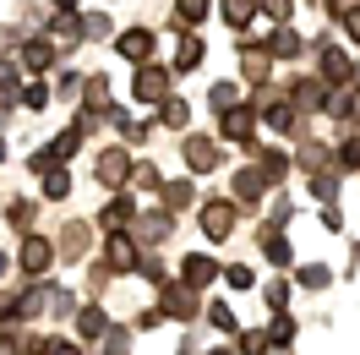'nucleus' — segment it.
I'll list each match as a JSON object with an SVG mask.
<instances>
[{"mask_svg":"<svg viewBox=\"0 0 360 355\" xmlns=\"http://www.w3.org/2000/svg\"><path fill=\"white\" fill-rule=\"evenodd\" d=\"M202 230L213 235V241H224L229 230H235V202H207L202 208Z\"/></svg>","mask_w":360,"mask_h":355,"instance_id":"obj_1","label":"nucleus"},{"mask_svg":"<svg viewBox=\"0 0 360 355\" xmlns=\"http://www.w3.org/2000/svg\"><path fill=\"white\" fill-rule=\"evenodd\" d=\"M120 55H126V61H148V55H153V33H142V27H136V33H120Z\"/></svg>","mask_w":360,"mask_h":355,"instance_id":"obj_2","label":"nucleus"},{"mask_svg":"<svg viewBox=\"0 0 360 355\" xmlns=\"http://www.w3.org/2000/svg\"><path fill=\"white\" fill-rule=\"evenodd\" d=\"M164 82H169V77H164V71H142V77H136V99H148V104H153V99H164Z\"/></svg>","mask_w":360,"mask_h":355,"instance_id":"obj_3","label":"nucleus"},{"mask_svg":"<svg viewBox=\"0 0 360 355\" xmlns=\"http://www.w3.org/2000/svg\"><path fill=\"white\" fill-rule=\"evenodd\" d=\"M22 263H27V273H44V263H49V241H39V235H33V241L22 246Z\"/></svg>","mask_w":360,"mask_h":355,"instance_id":"obj_4","label":"nucleus"},{"mask_svg":"<svg viewBox=\"0 0 360 355\" xmlns=\"http://www.w3.org/2000/svg\"><path fill=\"white\" fill-rule=\"evenodd\" d=\"M224 132H229V137H235V142H240V137H246V132H251V110H240V104H235V110H229V115H224Z\"/></svg>","mask_w":360,"mask_h":355,"instance_id":"obj_5","label":"nucleus"},{"mask_svg":"<svg viewBox=\"0 0 360 355\" xmlns=\"http://www.w3.org/2000/svg\"><path fill=\"white\" fill-rule=\"evenodd\" d=\"M213 279V263L207 257H186V285H207Z\"/></svg>","mask_w":360,"mask_h":355,"instance_id":"obj_6","label":"nucleus"},{"mask_svg":"<svg viewBox=\"0 0 360 355\" xmlns=\"http://www.w3.org/2000/svg\"><path fill=\"white\" fill-rule=\"evenodd\" d=\"M110 263H115V268H131V263H136V251H131V241H126V235H115V241H110Z\"/></svg>","mask_w":360,"mask_h":355,"instance_id":"obj_7","label":"nucleus"},{"mask_svg":"<svg viewBox=\"0 0 360 355\" xmlns=\"http://www.w3.org/2000/svg\"><path fill=\"white\" fill-rule=\"evenodd\" d=\"M197 61H202V44H197V39H180V55H175V66H180V71H191Z\"/></svg>","mask_w":360,"mask_h":355,"instance_id":"obj_8","label":"nucleus"},{"mask_svg":"<svg viewBox=\"0 0 360 355\" xmlns=\"http://www.w3.org/2000/svg\"><path fill=\"white\" fill-rule=\"evenodd\" d=\"M98 170L110 175V186H120V175H126V154H104V158H98Z\"/></svg>","mask_w":360,"mask_h":355,"instance_id":"obj_9","label":"nucleus"},{"mask_svg":"<svg viewBox=\"0 0 360 355\" xmlns=\"http://www.w3.org/2000/svg\"><path fill=\"white\" fill-rule=\"evenodd\" d=\"M224 17H229L235 27H246V23H251V0H224Z\"/></svg>","mask_w":360,"mask_h":355,"instance_id":"obj_10","label":"nucleus"},{"mask_svg":"<svg viewBox=\"0 0 360 355\" xmlns=\"http://www.w3.org/2000/svg\"><path fill=\"white\" fill-rule=\"evenodd\" d=\"M235 99H240L235 82H219V88H213V104H219V110H235Z\"/></svg>","mask_w":360,"mask_h":355,"instance_id":"obj_11","label":"nucleus"},{"mask_svg":"<svg viewBox=\"0 0 360 355\" xmlns=\"http://www.w3.org/2000/svg\"><path fill=\"white\" fill-rule=\"evenodd\" d=\"M273 55H300V39H295L290 27H284V33H278V39H273Z\"/></svg>","mask_w":360,"mask_h":355,"instance_id":"obj_12","label":"nucleus"},{"mask_svg":"<svg viewBox=\"0 0 360 355\" xmlns=\"http://www.w3.org/2000/svg\"><path fill=\"white\" fill-rule=\"evenodd\" d=\"M186 154H191V164H197V170H207V164H213V142H191Z\"/></svg>","mask_w":360,"mask_h":355,"instance_id":"obj_13","label":"nucleus"},{"mask_svg":"<svg viewBox=\"0 0 360 355\" xmlns=\"http://www.w3.org/2000/svg\"><path fill=\"white\" fill-rule=\"evenodd\" d=\"M235 192H240V197H257V170H240V175H235Z\"/></svg>","mask_w":360,"mask_h":355,"instance_id":"obj_14","label":"nucleus"},{"mask_svg":"<svg viewBox=\"0 0 360 355\" xmlns=\"http://www.w3.org/2000/svg\"><path fill=\"white\" fill-rule=\"evenodd\" d=\"M49 61V44H27V71H44Z\"/></svg>","mask_w":360,"mask_h":355,"instance_id":"obj_15","label":"nucleus"},{"mask_svg":"<svg viewBox=\"0 0 360 355\" xmlns=\"http://www.w3.org/2000/svg\"><path fill=\"white\" fill-rule=\"evenodd\" d=\"M44 192H49V197H66V170H49Z\"/></svg>","mask_w":360,"mask_h":355,"instance_id":"obj_16","label":"nucleus"},{"mask_svg":"<svg viewBox=\"0 0 360 355\" xmlns=\"http://www.w3.org/2000/svg\"><path fill=\"white\" fill-rule=\"evenodd\" d=\"M164 224H169L164 213H153V219H142V235H148V241H158V235H164Z\"/></svg>","mask_w":360,"mask_h":355,"instance_id":"obj_17","label":"nucleus"},{"mask_svg":"<svg viewBox=\"0 0 360 355\" xmlns=\"http://www.w3.org/2000/svg\"><path fill=\"white\" fill-rule=\"evenodd\" d=\"M82 333H104V317H98V306L82 311Z\"/></svg>","mask_w":360,"mask_h":355,"instance_id":"obj_18","label":"nucleus"},{"mask_svg":"<svg viewBox=\"0 0 360 355\" xmlns=\"http://www.w3.org/2000/svg\"><path fill=\"white\" fill-rule=\"evenodd\" d=\"M180 11H186V23H197V17H207V0H180Z\"/></svg>","mask_w":360,"mask_h":355,"instance_id":"obj_19","label":"nucleus"},{"mask_svg":"<svg viewBox=\"0 0 360 355\" xmlns=\"http://www.w3.org/2000/svg\"><path fill=\"white\" fill-rule=\"evenodd\" d=\"M71 154H77V132H66L60 142H55V158H71Z\"/></svg>","mask_w":360,"mask_h":355,"instance_id":"obj_20","label":"nucleus"},{"mask_svg":"<svg viewBox=\"0 0 360 355\" xmlns=\"http://www.w3.org/2000/svg\"><path fill=\"white\" fill-rule=\"evenodd\" d=\"M328 6H333L338 17H355V11H360V0H328Z\"/></svg>","mask_w":360,"mask_h":355,"instance_id":"obj_21","label":"nucleus"},{"mask_svg":"<svg viewBox=\"0 0 360 355\" xmlns=\"http://www.w3.org/2000/svg\"><path fill=\"white\" fill-rule=\"evenodd\" d=\"M262 6H268V11H273V17H278V23L290 17V0H262Z\"/></svg>","mask_w":360,"mask_h":355,"instance_id":"obj_22","label":"nucleus"},{"mask_svg":"<svg viewBox=\"0 0 360 355\" xmlns=\"http://www.w3.org/2000/svg\"><path fill=\"white\" fill-rule=\"evenodd\" d=\"M39 355H77V350H71V344H60V339H55V344H44V350H39Z\"/></svg>","mask_w":360,"mask_h":355,"instance_id":"obj_23","label":"nucleus"},{"mask_svg":"<svg viewBox=\"0 0 360 355\" xmlns=\"http://www.w3.org/2000/svg\"><path fill=\"white\" fill-rule=\"evenodd\" d=\"M349 33H355V39H360V11H355V17H349Z\"/></svg>","mask_w":360,"mask_h":355,"instance_id":"obj_24","label":"nucleus"},{"mask_svg":"<svg viewBox=\"0 0 360 355\" xmlns=\"http://www.w3.org/2000/svg\"><path fill=\"white\" fill-rule=\"evenodd\" d=\"M55 6H60V11H71V6H77V0H55Z\"/></svg>","mask_w":360,"mask_h":355,"instance_id":"obj_25","label":"nucleus"}]
</instances>
